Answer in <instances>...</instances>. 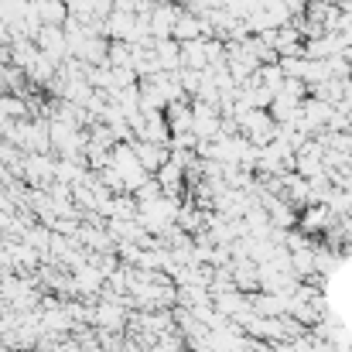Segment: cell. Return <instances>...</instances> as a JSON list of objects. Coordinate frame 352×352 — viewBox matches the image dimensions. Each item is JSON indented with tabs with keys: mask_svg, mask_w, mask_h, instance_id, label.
<instances>
[{
	"mask_svg": "<svg viewBox=\"0 0 352 352\" xmlns=\"http://www.w3.org/2000/svg\"><path fill=\"white\" fill-rule=\"evenodd\" d=\"M38 45H41L45 58H52V62H55L58 55H65V52H69V48H65V34H62L58 28H48V24L38 31Z\"/></svg>",
	"mask_w": 352,
	"mask_h": 352,
	"instance_id": "cell-1",
	"label": "cell"
}]
</instances>
